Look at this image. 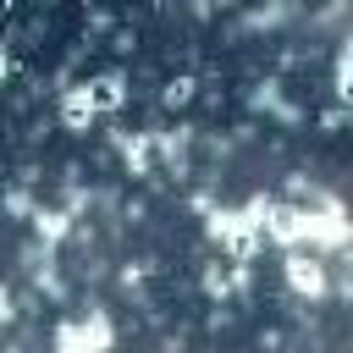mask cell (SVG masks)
<instances>
[{"instance_id": "obj_8", "label": "cell", "mask_w": 353, "mask_h": 353, "mask_svg": "<svg viewBox=\"0 0 353 353\" xmlns=\"http://www.w3.org/2000/svg\"><path fill=\"white\" fill-rule=\"evenodd\" d=\"M193 94H199V77L182 72V77H171V83L160 88V105H165V110H182V105H193Z\"/></svg>"}, {"instance_id": "obj_13", "label": "cell", "mask_w": 353, "mask_h": 353, "mask_svg": "<svg viewBox=\"0 0 353 353\" xmlns=\"http://www.w3.org/2000/svg\"><path fill=\"white\" fill-rule=\"evenodd\" d=\"M215 6H221V11H226V6H237V0H215Z\"/></svg>"}, {"instance_id": "obj_1", "label": "cell", "mask_w": 353, "mask_h": 353, "mask_svg": "<svg viewBox=\"0 0 353 353\" xmlns=\"http://www.w3.org/2000/svg\"><path fill=\"white\" fill-rule=\"evenodd\" d=\"M105 347H110V320L99 309L61 320V331H55V353H105Z\"/></svg>"}, {"instance_id": "obj_9", "label": "cell", "mask_w": 353, "mask_h": 353, "mask_svg": "<svg viewBox=\"0 0 353 353\" xmlns=\"http://www.w3.org/2000/svg\"><path fill=\"white\" fill-rule=\"evenodd\" d=\"M336 94H342V105H353V39L336 55Z\"/></svg>"}, {"instance_id": "obj_2", "label": "cell", "mask_w": 353, "mask_h": 353, "mask_svg": "<svg viewBox=\"0 0 353 353\" xmlns=\"http://www.w3.org/2000/svg\"><path fill=\"white\" fill-rule=\"evenodd\" d=\"M287 287H292L298 298H325V292H331L325 265H320L314 254H287Z\"/></svg>"}, {"instance_id": "obj_6", "label": "cell", "mask_w": 353, "mask_h": 353, "mask_svg": "<svg viewBox=\"0 0 353 353\" xmlns=\"http://www.w3.org/2000/svg\"><path fill=\"white\" fill-rule=\"evenodd\" d=\"M88 88L99 99V116H116L127 105V72H99V77H88Z\"/></svg>"}, {"instance_id": "obj_10", "label": "cell", "mask_w": 353, "mask_h": 353, "mask_svg": "<svg viewBox=\"0 0 353 353\" xmlns=\"http://www.w3.org/2000/svg\"><path fill=\"white\" fill-rule=\"evenodd\" d=\"M353 121V105H331L325 116H320V132H336V127H347Z\"/></svg>"}, {"instance_id": "obj_12", "label": "cell", "mask_w": 353, "mask_h": 353, "mask_svg": "<svg viewBox=\"0 0 353 353\" xmlns=\"http://www.w3.org/2000/svg\"><path fill=\"white\" fill-rule=\"evenodd\" d=\"M6 210H11V215H28V210H33V199H28V193H22V188H17V193H11V199H6Z\"/></svg>"}, {"instance_id": "obj_11", "label": "cell", "mask_w": 353, "mask_h": 353, "mask_svg": "<svg viewBox=\"0 0 353 353\" xmlns=\"http://www.w3.org/2000/svg\"><path fill=\"white\" fill-rule=\"evenodd\" d=\"M132 44H138V33H127V28L110 33V50H116V55H132Z\"/></svg>"}, {"instance_id": "obj_7", "label": "cell", "mask_w": 353, "mask_h": 353, "mask_svg": "<svg viewBox=\"0 0 353 353\" xmlns=\"http://www.w3.org/2000/svg\"><path fill=\"white\" fill-rule=\"evenodd\" d=\"M33 232L44 237V243H61V237H72V210H33Z\"/></svg>"}, {"instance_id": "obj_3", "label": "cell", "mask_w": 353, "mask_h": 353, "mask_svg": "<svg viewBox=\"0 0 353 353\" xmlns=\"http://www.w3.org/2000/svg\"><path fill=\"white\" fill-rule=\"evenodd\" d=\"M61 121H66L72 132H88V121H99V99H94V88H88V77L72 83V88H61Z\"/></svg>"}, {"instance_id": "obj_4", "label": "cell", "mask_w": 353, "mask_h": 353, "mask_svg": "<svg viewBox=\"0 0 353 353\" xmlns=\"http://www.w3.org/2000/svg\"><path fill=\"white\" fill-rule=\"evenodd\" d=\"M116 149H121V160H127V176H149V165H154V132H116Z\"/></svg>"}, {"instance_id": "obj_5", "label": "cell", "mask_w": 353, "mask_h": 353, "mask_svg": "<svg viewBox=\"0 0 353 353\" xmlns=\"http://www.w3.org/2000/svg\"><path fill=\"white\" fill-rule=\"evenodd\" d=\"M154 149H160V160L176 171V176H188V149H193V127H171V132H154Z\"/></svg>"}]
</instances>
